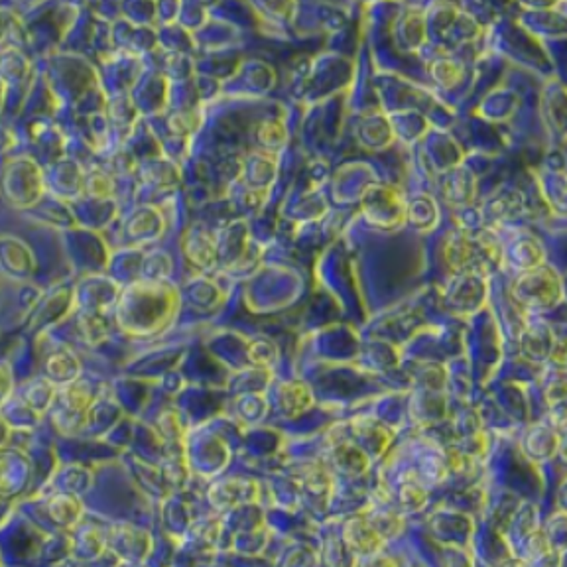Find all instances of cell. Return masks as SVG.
<instances>
[{
  "label": "cell",
  "instance_id": "cell-1",
  "mask_svg": "<svg viewBox=\"0 0 567 567\" xmlns=\"http://www.w3.org/2000/svg\"><path fill=\"white\" fill-rule=\"evenodd\" d=\"M559 284L556 276L548 270H536L530 274H524L516 284V292L520 302L530 305H551L554 298L558 296Z\"/></svg>",
  "mask_w": 567,
  "mask_h": 567
}]
</instances>
